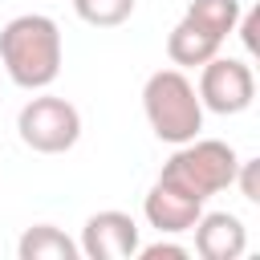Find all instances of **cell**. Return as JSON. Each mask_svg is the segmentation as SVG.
Here are the masks:
<instances>
[{
	"label": "cell",
	"instance_id": "1",
	"mask_svg": "<svg viewBox=\"0 0 260 260\" xmlns=\"http://www.w3.org/2000/svg\"><path fill=\"white\" fill-rule=\"evenodd\" d=\"M0 65L20 89H49L61 73V28L53 16L24 12L0 28Z\"/></svg>",
	"mask_w": 260,
	"mask_h": 260
},
{
	"label": "cell",
	"instance_id": "2",
	"mask_svg": "<svg viewBox=\"0 0 260 260\" xmlns=\"http://www.w3.org/2000/svg\"><path fill=\"white\" fill-rule=\"evenodd\" d=\"M142 110L158 142L183 146L203 130V102L183 69H154L142 85Z\"/></svg>",
	"mask_w": 260,
	"mask_h": 260
},
{
	"label": "cell",
	"instance_id": "3",
	"mask_svg": "<svg viewBox=\"0 0 260 260\" xmlns=\"http://www.w3.org/2000/svg\"><path fill=\"white\" fill-rule=\"evenodd\" d=\"M236 167H240V154L228 142H219V138H191V142L175 146V154L162 162L158 179L179 187L191 199H211V195L232 187Z\"/></svg>",
	"mask_w": 260,
	"mask_h": 260
},
{
	"label": "cell",
	"instance_id": "4",
	"mask_svg": "<svg viewBox=\"0 0 260 260\" xmlns=\"http://www.w3.org/2000/svg\"><path fill=\"white\" fill-rule=\"evenodd\" d=\"M16 134L37 154H65L81 138V114H77L73 102L57 98V93H37L20 106Z\"/></svg>",
	"mask_w": 260,
	"mask_h": 260
},
{
	"label": "cell",
	"instance_id": "5",
	"mask_svg": "<svg viewBox=\"0 0 260 260\" xmlns=\"http://www.w3.org/2000/svg\"><path fill=\"white\" fill-rule=\"evenodd\" d=\"M195 93H199V102H203V110H211V114H244L248 106H252V98H256V77H252V69H248V61H240V57H211V61H203L199 65V85H195Z\"/></svg>",
	"mask_w": 260,
	"mask_h": 260
},
{
	"label": "cell",
	"instance_id": "6",
	"mask_svg": "<svg viewBox=\"0 0 260 260\" xmlns=\"http://www.w3.org/2000/svg\"><path fill=\"white\" fill-rule=\"evenodd\" d=\"M138 223H134V215H126V211H98V215H89L85 219V228H81V240H77V248H81V256H89V260H130L134 252H138Z\"/></svg>",
	"mask_w": 260,
	"mask_h": 260
},
{
	"label": "cell",
	"instance_id": "7",
	"mask_svg": "<svg viewBox=\"0 0 260 260\" xmlns=\"http://www.w3.org/2000/svg\"><path fill=\"white\" fill-rule=\"evenodd\" d=\"M142 215H146V223L158 236H179V232H191L195 228V219L203 215V199H191L179 187L154 179V187L142 199Z\"/></svg>",
	"mask_w": 260,
	"mask_h": 260
},
{
	"label": "cell",
	"instance_id": "8",
	"mask_svg": "<svg viewBox=\"0 0 260 260\" xmlns=\"http://www.w3.org/2000/svg\"><path fill=\"white\" fill-rule=\"evenodd\" d=\"M191 232H195V252L203 260H240L248 248L244 219L232 211H203Z\"/></svg>",
	"mask_w": 260,
	"mask_h": 260
},
{
	"label": "cell",
	"instance_id": "9",
	"mask_svg": "<svg viewBox=\"0 0 260 260\" xmlns=\"http://www.w3.org/2000/svg\"><path fill=\"white\" fill-rule=\"evenodd\" d=\"M219 37H211L203 24H195L191 16H183L175 28H171V37H167V57L179 65V69H199L203 61H211L215 53H219Z\"/></svg>",
	"mask_w": 260,
	"mask_h": 260
},
{
	"label": "cell",
	"instance_id": "10",
	"mask_svg": "<svg viewBox=\"0 0 260 260\" xmlns=\"http://www.w3.org/2000/svg\"><path fill=\"white\" fill-rule=\"evenodd\" d=\"M16 256H20V260H77L81 248H77L61 228H53V223H32V228L20 236Z\"/></svg>",
	"mask_w": 260,
	"mask_h": 260
},
{
	"label": "cell",
	"instance_id": "11",
	"mask_svg": "<svg viewBox=\"0 0 260 260\" xmlns=\"http://www.w3.org/2000/svg\"><path fill=\"white\" fill-rule=\"evenodd\" d=\"M240 0H191L183 16H191L195 24H203L211 37H232L236 32V20H240Z\"/></svg>",
	"mask_w": 260,
	"mask_h": 260
},
{
	"label": "cell",
	"instance_id": "12",
	"mask_svg": "<svg viewBox=\"0 0 260 260\" xmlns=\"http://www.w3.org/2000/svg\"><path fill=\"white\" fill-rule=\"evenodd\" d=\"M73 12L93 28H114V24L130 20L134 0H73Z\"/></svg>",
	"mask_w": 260,
	"mask_h": 260
},
{
	"label": "cell",
	"instance_id": "13",
	"mask_svg": "<svg viewBox=\"0 0 260 260\" xmlns=\"http://www.w3.org/2000/svg\"><path fill=\"white\" fill-rule=\"evenodd\" d=\"M232 187H240L248 203H260V158H240Z\"/></svg>",
	"mask_w": 260,
	"mask_h": 260
},
{
	"label": "cell",
	"instance_id": "14",
	"mask_svg": "<svg viewBox=\"0 0 260 260\" xmlns=\"http://www.w3.org/2000/svg\"><path fill=\"white\" fill-rule=\"evenodd\" d=\"M134 256H142V260H187V248L183 244H171V240H158V244H138V252Z\"/></svg>",
	"mask_w": 260,
	"mask_h": 260
},
{
	"label": "cell",
	"instance_id": "15",
	"mask_svg": "<svg viewBox=\"0 0 260 260\" xmlns=\"http://www.w3.org/2000/svg\"><path fill=\"white\" fill-rule=\"evenodd\" d=\"M236 28H240V41H244V49H248V53H256V49H260V41H256V28H260V12H256V8H252L248 16L240 12Z\"/></svg>",
	"mask_w": 260,
	"mask_h": 260
}]
</instances>
